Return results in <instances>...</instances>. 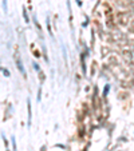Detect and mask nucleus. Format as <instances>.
<instances>
[{"label":"nucleus","instance_id":"nucleus-4","mask_svg":"<svg viewBox=\"0 0 134 151\" xmlns=\"http://www.w3.org/2000/svg\"><path fill=\"white\" fill-rule=\"evenodd\" d=\"M11 140H12V144H13V151H16V143H15V136H12V138H11Z\"/></svg>","mask_w":134,"mask_h":151},{"label":"nucleus","instance_id":"nucleus-2","mask_svg":"<svg viewBox=\"0 0 134 151\" xmlns=\"http://www.w3.org/2000/svg\"><path fill=\"white\" fill-rule=\"evenodd\" d=\"M27 104H28V126H31V103L29 100H27Z\"/></svg>","mask_w":134,"mask_h":151},{"label":"nucleus","instance_id":"nucleus-3","mask_svg":"<svg viewBox=\"0 0 134 151\" xmlns=\"http://www.w3.org/2000/svg\"><path fill=\"white\" fill-rule=\"evenodd\" d=\"M3 9H4L5 12H7V9H8V7H7V0H3Z\"/></svg>","mask_w":134,"mask_h":151},{"label":"nucleus","instance_id":"nucleus-1","mask_svg":"<svg viewBox=\"0 0 134 151\" xmlns=\"http://www.w3.org/2000/svg\"><path fill=\"white\" fill-rule=\"evenodd\" d=\"M16 64H17V68H19V71L21 72V75H25V71H24V67H23V63L20 61V59L16 56Z\"/></svg>","mask_w":134,"mask_h":151},{"label":"nucleus","instance_id":"nucleus-5","mask_svg":"<svg viewBox=\"0 0 134 151\" xmlns=\"http://www.w3.org/2000/svg\"><path fill=\"white\" fill-rule=\"evenodd\" d=\"M109 88H110V87H109V86H106V88H105V95H106V94H107V92H109Z\"/></svg>","mask_w":134,"mask_h":151}]
</instances>
